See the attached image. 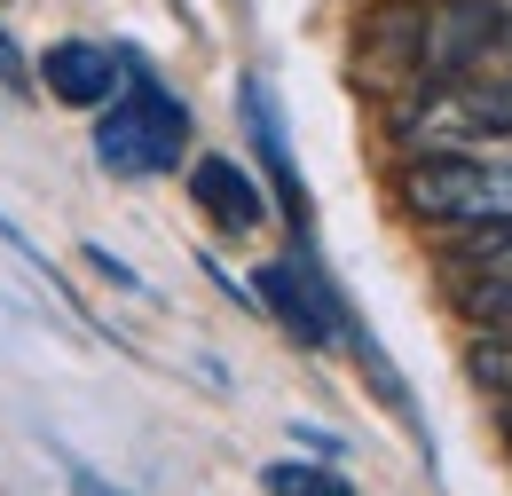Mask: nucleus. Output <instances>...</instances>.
<instances>
[{
    "label": "nucleus",
    "mask_w": 512,
    "mask_h": 496,
    "mask_svg": "<svg viewBox=\"0 0 512 496\" xmlns=\"http://www.w3.org/2000/svg\"><path fill=\"white\" fill-rule=\"evenodd\" d=\"M237 103H245V134H253L260 166H268V182H276V205H284V221L308 237L316 205H308V182H300V166H292V134H284V111H276L268 79H245V87H237Z\"/></svg>",
    "instance_id": "nucleus-6"
},
{
    "label": "nucleus",
    "mask_w": 512,
    "mask_h": 496,
    "mask_svg": "<svg viewBox=\"0 0 512 496\" xmlns=\"http://www.w3.org/2000/svg\"><path fill=\"white\" fill-rule=\"evenodd\" d=\"M0 87H8V95H24V87H32V63H24V48L8 40V24H0Z\"/></svg>",
    "instance_id": "nucleus-10"
},
{
    "label": "nucleus",
    "mask_w": 512,
    "mask_h": 496,
    "mask_svg": "<svg viewBox=\"0 0 512 496\" xmlns=\"http://www.w3.org/2000/svg\"><path fill=\"white\" fill-rule=\"evenodd\" d=\"M79 496H103V489H95V481H79Z\"/></svg>",
    "instance_id": "nucleus-12"
},
{
    "label": "nucleus",
    "mask_w": 512,
    "mask_h": 496,
    "mask_svg": "<svg viewBox=\"0 0 512 496\" xmlns=\"http://www.w3.org/2000/svg\"><path fill=\"white\" fill-rule=\"evenodd\" d=\"M0 237H8V245H16V252H24V260H32V268H40V252L24 245V229H16V221H8V213H0Z\"/></svg>",
    "instance_id": "nucleus-11"
},
{
    "label": "nucleus",
    "mask_w": 512,
    "mask_h": 496,
    "mask_svg": "<svg viewBox=\"0 0 512 496\" xmlns=\"http://www.w3.org/2000/svg\"><path fill=\"white\" fill-rule=\"evenodd\" d=\"M497 79L512 87V0H426L410 8V87Z\"/></svg>",
    "instance_id": "nucleus-2"
},
{
    "label": "nucleus",
    "mask_w": 512,
    "mask_h": 496,
    "mask_svg": "<svg viewBox=\"0 0 512 496\" xmlns=\"http://www.w3.org/2000/svg\"><path fill=\"white\" fill-rule=\"evenodd\" d=\"M260 489L268 496H355L331 465H300V457H276V465H260Z\"/></svg>",
    "instance_id": "nucleus-8"
},
{
    "label": "nucleus",
    "mask_w": 512,
    "mask_h": 496,
    "mask_svg": "<svg viewBox=\"0 0 512 496\" xmlns=\"http://www.w3.org/2000/svg\"><path fill=\"white\" fill-rule=\"evenodd\" d=\"M402 205L442 229H497L512 221V134L481 150H442L402 166Z\"/></svg>",
    "instance_id": "nucleus-3"
},
{
    "label": "nucleus",
    "mask_w": 512,
    "mask_h": 496,
    "mask_svg": "<svg viewBox=\"0 0 512 496\" xmlns=\"http://www.w3.org/2000/svg\"><path fill=\"white\" fill-rule=\"evenodd\" d=\"M95 158H103V174H119V182L174 174V166L190 158V103H182L150 63L127 56L119 95L95 111Z\"/></svg>",
    "instance_id": "nucleus-1"
},
{
    "label": "nucleus",
    "mask_w": 512,
    "mask_h": 496,
    "mask_svg": "<svg viewBox=\"0 0 512 496\" xmlns=\"http://www.w3.org/2000/svg\"><path fill=\"white\" fill-rule=\"evenodd\" d=\"M473 378L512 394V331H489V347H473Z\"/></svg>",
    "instance_id": "nucleus-9"
},
{
    "label": "nucleus",
    "mask_w": 512,
    "mask_h": 496,
    "mask_svg": "<svg viewBox=\"0 0 512 496\" xmlns=\"http://www.w3.org/2000/svg\"><path fill=\"white\" fill-rule=\"evenodd\" d=\"M119 79H127V56L103 48V40H56L48 56L32 63V87H48L71 111H103L119 95Z\"/></svg>",
    "instance_id": "nucleus-5"
},
{
    "label": "nucleus",
    "mask_w": 512,
    "mask_h": 496,
    "mask_svg": "<svg viewBox=\"0 0 512 496\" xmlns=\"http://www.w3.org/2000/svg\"><path fill=\"white\" fill-rule=\"evenodd\" d=\"M253 300L276 315V323H284V331H292L308 355H323V347L339 339V308H347V292L323 276L316 252H292V260H260Z\"/></svg>",
    "instance_id": "nucleus-4"
},
{
    "label": "nucleus",
    "mask_w": 512,
    "mask_h": 496,
    "mask_svg": "<svg viewBox=\"0 0 512 496\" xmlns=\"http://www.w3.org/2000/svg\"><path fill=\"white\" fill-rule=\"evenodd\" d=\"M190 205L221 229V237H253L260 221H268V197H260V182L237 166V158H221V150H205V158H190Z\"/></svg>",
    "instance_id": "nucleus-7"
}]
</instances>
